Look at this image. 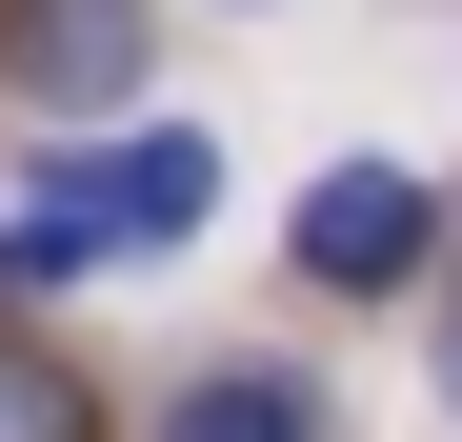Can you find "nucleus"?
Masks as SVG:
<instances>
[{
	"instance_id": "obj_1",
	"label": "nucleus",
	"mask_w": 462,
	"mask_h": 442,
	"mask_svg": "<svg viewBox=\"0 0 462 442\" xmlns=\"http://www.w3.org/2000/svg\"><path fill=\"white\" fill-rule=\"evenodd\" d=\"M282 242H301L322 302H402V281H442V181H422V161H322Z\"/></svg>"
},
{
	"instance_id": "obj_2",
	"label": "nucleus",
	"mask_w": 462,
	"mask_h": 442,
	"mask_svg": "<svg viewBox=\"0 0 462 442\" xmlns=\"http://www.w3.org/2000/svg\"><path fill=\"white\" fill-rule=\"evenodd\" d=\"M21 101L41 121H121L141 101V0H21Z\"/></svg>"
},
{
	"instance_id": "obj_3",
	"label": "nucleus",
	"mask_w": 462,
	"mask_h": 442,
	"mask_svg": "<svg viewBox=\"0 0 462 442\" xmlns=\"http://www.w3.org/2000/svg\"><path fill=\"white\" fill-rule=\"evenodd\" d=\"M201 201H221V141H181V121H141L121 161H101V221H121V262H141V242H181Z\"/></svg>"
},
{
	"instance_id": "obj_4",
	"label": "nucleus",
	"mask_w": 462,
	"mask_h": 442,
	"mask_svg": "<svg viewBox=\"0 0 462 442\" xmlns=\"http://www.w3.org/2000/svg\"><path fill=\"white\" fill-rule=\"evenodd\" d=\"M162 442H322V402H301V362H201V382H162Z\"/></svg>"
},
{
	"instance_id": "obj_5",
	"label": "nucleus",
	"mask_w": 462,
	"mask_h": 442,
	"mask_svg": "<svg viewBox=\"0 0 462 442\" xmlns=\"http://www.w3.org/2000/svg\"><path fill=\"white\" fill-rule=\"evenodd\" d=\"M121 262V221H101V161H60L21 221H0V281H21V302H41V281H101Z\"/></svg>"
},
{
	"instance_id": "obj_6",
	"label": "nucleus",
	"mask_w": 462,
	"mask_h": 442,
	"mask_svg": "<svg viewBox=\"0 0 462 442\" xmlns=\"http://www.w3.org/2000/svg\"><path fill=\"white\" fill-rule=\"evenodd\" d=\"M0 442H101V402H81V382H60V362H41V342H0Z\"/></svg>"
},
{
	"instance_id": "obj_7",
	"label": "nucleus",
	"mask_w": 462,
	"mask_h": 442,
	"mask_svg": "<svg viewBox=\"0 0 462 442\" xmlns=\"http://www.w3.org/2000/svg\"><path fill=\"white\" fill-rule=\"evenodd\" d=\"M442 402H462V281H442Z\"/></svg>"
}]
</instances>
